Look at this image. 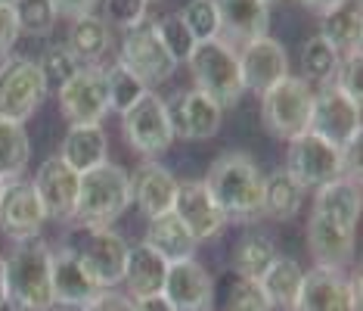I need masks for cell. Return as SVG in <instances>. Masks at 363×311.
I'll list each match as a JSON object with an SVG mask.
<instances>
[{"instance_id":"obj_1","label":"cell","mask_w":363,"mask_h":311,"mask_svg":"<svg viewBox=\"0 0 363 311\" xmlns=\"http://www.w3.org/2000/svg\"><path fill=\"white\" fill-rule=\"evenodd\" d=\"M205 187L227 221L252 224L264 218V175L249 153L233 150L218 156L208 168Z\"/></svg>"},{"instance_id":"obj_2","label":"cell","mask_w":363,"mask_h":311,"mask_svg":"<svg viewBox=\"0 0 363 311\" xmlns=\"http://www.w3.org/2000/svg\"><path fill=\"white\" fill-rule=\"evenodd\" d=\"M50 258L53 252L40 240L16 243L6 265V305L16 311H50L53 308V286H50Z\"/></svg>"},{"instance_id":"obj_3","label":"cell","mask_w":363,"mask_h":311,"mask_svg":"<svg viewBox=\"0 0 363 311\" xmlns=\"http://www.w3.org/2000/svg\"><path fill=\"white\" fill-rule=\"evenodd\" d=\"M130 206V178L125 168L103 162V165L90 168L81 175L78 184V202L72 221L81 231H94V227H109L121 212Z\"/></svg>"},{"instance_id":"obj_4","label":"cell","mask_w":363,"mask_h":311,"mask_svg":"<svg viewBox=\"0 0 363 311\" xmlns=\"http://www.w3.org/2000/svg\"><path fill=\"white\" fill-rule=\"evenodd\" d=\"M189 75L196 81V91L205 94L211 103H218L220 109L236 106L239 97L245 94L242 75H239V56L233 47H227L224 40H202L189 53Z\"/></svg>"},{"instance_id":"obj_5","label":"cell","mask_w":363,"mask_h":311,"mask_svg":"<svg viewBox=\"0 0 363 311\" xmlns=\"http://www.w3.org/2000/svg\"><path fill=\"white\" fill-rule=\"evenodd\" d=\"M313 91L304 78L286 75L267 94H261V121L274 137L292 141L311 125Z\"/></svg>"},{"instance_id":"obj_6","label":"cell","mask_w":363,"mask_h":311,"mask_svg":"<svg viewBox=\"0 0 363 311\" xmlns=\"http://www.w3.org/2000/svg\"><path fill=\"white\" fill-rule=\"evenodd\" d=\"M47 84L38 62L28 56H6L0 62V119L26 125L47 100Z\"/></svg>"},{"instance_id":"obj_7","label":"cell","mask_w":363,"mask_h":311,"mask_svg":"<svg viewBox=\"0 0 363 311\" xmlns=\"http://www.w3.org/2000/svg\"><path fill=\"white\" fill-rule=\"evenodd\" d=\"M360 128H363L360 106L351 103L335 84H323L320 87V94H313L311 125H308L311 134L323 137L326 143L345 150V146L360 141Z\"/></svg>"},{"instance_id":"obj_8","label":"cell","mask_w":363,"mask_h":311,"mask_svg":"<svg viewBox=\"0 0 363 311\" xmlns=\"http://www.w3.org/2000/svg\"><path fill=\"white\" fill-rule=\"evenodd\" d=\"M118 62L125 65V69L134 72L146 87L164 84V81L174 75V69H177V62L171 60V53L164 50V44L159 40L155 22H150V19H143L140 26L125 31Z\"/></svg>"},{"instance_id":"obj_9","label":"cell","mask_w":363,"mask_h":311,"mask_svg":"<svg viewBox=\"0 0 363 311\" xmlns=\"http://www.w3.org/2000/svg\"><path fill=\"white\" fill-rule=\"evenodd\" d=\"M286 171L304 187V190H308V187H323V184L345 175L342 150L333 143H326L323 137L304 131V134L289 141Z\"/></svg>"},{"instance_id":"obj_10","label":"cell","mask_w":363,"mask_h":311,"mask_svg":"<svg viewBox=\"0 0 363 311\" xmlns=\"http://www.w3.org/2000/svg\"><path fill=\"white\" fill-rule=\"evenodd\" d=\"M121 131H125V141L146 159L162 156L174 143V131H171L168 112H164V100L152 91H146L121 116Z\"/></svg>"},{"instance_id":"obj_11","label":"cell","mask_w":363,"mask_h":311,"mask_svg":"<svg viewBox=\"0 0 363 311\" xmlns=\"http://www.w3.org/2000/svg\"><path fill=\"white\" fill-rule=\"evenodd\" d=\"M295 311H360V274L317 265L304 274Z\"/></svg>"},{"instance_id":"obj_12","label":"cell","mask_w":363,"mask_h":311,"mask_svg":"<svg viewBox=\"0 0 363 311\" xmlns=\"http://www.w3.org/2000/svg\"><path fill=\"white\" fill-rule=\"evenodd\" d=\"M56 97H60V109L69 119V125H100L109 112L106 72L100 65H81L56 91Z\"/></svg>"},{"instance_id":"obj_13","label":"cell","mask_w":363,"mask_h":311,"mask_svg":"<svg viewBox=\"0 0 363 311\" xmlns=\"http://www.w3.org/2000/svg\"><path fill=\"white\" fill-rule=\"evenodd\" d=\"M84 234H87L84 246L75 249L81 268H84L87 277L100 286V290L118 286L121 277H125L128 249H130L125 243V236L115 234L112 227H94V231H84Z\"/></svg>"},{"instance_id":"obj_14","label":"cell","mask_w":363,"mask_h":311,"mask_svg":"<svg viewBox=\"0 0 363 311\" xmlns=\"http://www.w3.org/2000/svg\"><path fill=\"white\" fill-rule=\"evenodd\" d=\"M47 224V212L40 206L35 187L26 178L4 184L0 193V234L10 236L13 243L38 240Z\"/></svg>"},{"instance_id":"obj_15","label":"cell","mask_w":363,"mask_h":311,"mask_svg":"<svg viewBox=\"0 0 363 311\" xmlns=\"http://www.w3.org/2000/svg\"><path fill=\"white\" fill-rule=\"evenodd\" d=\"M218 13V40L227 47H249L267 35L270 6L264 0H211Z\"/></svg>"},{"instance_id":"obj_16","label":"cell","mask_w":363,"mask_h":311,"mask_svg":"<svg viewBox=\"0 0 363 311\" xmlns=\"http://www.w3.org/2000/svg\"><path fill=\"white\" fill-rule=\"evenodd\" d=\"M164 112L174 137L184 141H208L220 131V116H224V109L199 91H177L164 103Z\"/></svg>"},{"instance_id":"obj_17","label":"cell","mask_w":363,"mask_h":311,"mask_svg":"<svg viewBox=\"0 0 363 311\" xmlns=\"http://www.w3.org/2000/svg\"><path fill=\"white\" fill-rule=\"evenodd\" d=\"M239 56V75H242V87L252 94H267L277 81L289 75V56L277 38L264 35L252 40L249 47L236 53Z\"/></svg>"},{"instance_id":"obj_18","label":"cell","mask_w":363,"mask_h":311,"mask_svg":"<svg viewBox=\"0 0 363 311\" xmlns=\"http://www.w3.org/2000/svg\"><path fill=\"white\" fill-rule=\"evenodd\" d=\"M78 184H81V175L65 165L60 156L44 159V165L38 168L35 181H31L47 218H56V221H72V215H75Z\"/></svg>"},{"instance_id":"obj_19","label":"cell","mask_w":363,"mask_h":311,"mask_svg":"<svg viewBox=\"0 0 363 311\" xmlns=\"http://www.w3.org/2000/svg\"><path fill=\"white\" fill-rule=\"evenodd\" d=\"M171 212L186 224V231L193 234L196 243H205V240H211V236H218L227 224L224 212L211 200L205 181H180L177 200H174V209Z\"/></svg>"},{"instance_id":"obj_20","label":"cell","mask_w":363,"mask_h":311,"mask_svg":"<svg viewBox=\"0 0 363 311\" xmlns=\"http://www.w3.org/2000/svg\"><path fill=\"white\" fill-rule=\"evenodd\" d=\"M162 293L174 311H211L214 305V280L196 258L168 265Z\"/></svg>"},{"instance_id":"obj_21","label":"cell","mask_w":363,"mask_h":311,"mask_svg":"<svg viewBox=\"0 0 363 311\" xmlns=\"http://www.w3.org/2000/svg\"><path fill=\"white\" fill-rule=\"evenodd\" d=\"M50 286H53V305L60 308H84L100 296V286L87 277V271L81 268V261L75 256V249L65 246L60 252H53L50 258Z\"/></svg>"},{"instance_id":"obj_22","label":"cell","mask_w":363,"mask_h":311,"mask_svg":"<svg viewBox=\"0 0 363 311\" xmlns=\"http://www.w3.org/2000/svg\"><path fill=\"white\" fill-rule=\"evenodd\" d=\"M177 184L180 181L164 165L143 162L134 171V178H130V202H137V209L150 221L159 215H168L177 200Z\"/></svg>"},{"instance_id":"obj_23","label":"cell","mask_w":363,"mask_h":311,"mask_svg":"<svg viewBox=\"0 0 363 311\" xmlns=\"http://www.w3.org/2000/svg\"><path fill=\"white\" fill-rule=\"evenodd\" d=\"M354 227H345L338 221H329L323 215H313L308 221V249L320 268H335L342 271L354 258Z\"/></svg>"},{"instance_id":"obj_24","label":"cell","mask_w":363,"mask_h":311,"mask_svg":"<svg viewBox=\"0 0 363 311\" xmlns=\"http://www.w3.org/2000/svg\"><path fill=\"white\" fill-rule=\"evenodd\" d=\"M360 178L342 175L335 181H329L323 187H317L313 193V215H323L329 221H338L345 227L357 231V218H360Z\"/></svg>"},{"instance_id":"obj_25","label":"cell","mask_w":363,"mask_h":311,"mask_svg":"<svg viewBox=\"0 0 363 311\" xmlns=\"http://www.w3.org/2000/svg\"><path fill=\"white\" fill-rule=\"evenodd\" d=\"M320 38L338 56L360 50V40H363V4L360 0H342V4H335L333 10H326L320 16Z\"/></svg>"},{"instance_id":"obj_26","label":"cell","mask_w":363,"mask_h":311,"mask_svg":"<svg viewBox=\"0 0 363 311\" xmlns=\"http://www.w3.org/2000/svg\"><path fill=\"white\" fill-rule=\"evenodd\" d=\"M164 277H168V261L162 256H155L146 243L128 249V265H125V277H121V283L130 293L128 299L159 296L164 290Z\"/></svg>"},{"instance_id":"obj_27","label":"cell","mask_w":363,"mask_h":311,"mask_svg":"<svg viewBox=\"0 0 363 311\" xmlns=\"http://www.w3.org/2000/svg\"><path fill=\"white\" fill-rule=\"evenodd\" d=\"M146 246L155 256H162L168 265H177V261L193 258L199 243L193 240V234L186 231L184 221L174 212H168V215H159L150 221V227H146Z\"/></svg>"},{"instance_id":"obj_28","label":"cell","mask_w":363,"mask_h":311,"mask_svg":"<svg viewBox=\"0 0 363 311\" xmlns=\"http://www.w3.org/2000/svg\"><path fill=\"white\" fill-rule=\"evenodd\" d=\"M106 150H109V143H106V131L100 125H69V134H65V141H62L60 159L72 171L84 175V171L103 165Z\"/></svg>"},{"instance_id":"obj_29","label":"cell","mask_w":363,"mask_h":311,"mask_svg":"<svg viewBox=\"0 0 363 311\" xmlns=\"http://www.w3.org/2000/svg\"><path fill=\"white\" fill-rule=\"evenodd\" d=\"M301 280H304V271H301L298 261L277 256L267 265V271L258 277V286H261L264 296H267L270 308L295 311V302H298V293H301Z\"/></svg>"},{"instance_id":"obj_30","label":"cell","mask_w":363,"mask_h":311,"mask_svg":"<svg viewBox=\"0 0 363 311\" xmlns=\"http://www.w3.org/2000/svg\"><path fill=\"white\" fill-rule=\"evenodd\" d=\"M72 56L81 62V65H100V60L109 53L112 47V31H109V22L100 19V16H81V19L72 22L69 28V44Z\"/></svg>"},{"instance_id":"obj_31","label":"cell","mask_w":363,"mask_h":311,"mask_svg":"<svg viewBox=\"0 0 363 311\" xmlns=\"http://www.w3.org/2000/svg\"><path fill=\"white\" fill-rule=\"evenodd\" d=\"M277 258V246L264 231H249L233 246V271L242 280H258L267 265Z\"/></svg>"},{"instance_id":"obj_32","label":"cell","mask_w":363,"mask_h":311,"mask_svg":"<svg viewBox=\"0 0 363 311\" xmlns=\"http://www.w3.org/2000/svg\"><path fill=\"white\" fill-rule=\"evenodd\" d=\"M28 159H31V143L26 125L0 119V181L4 184L19 181L22 171L28 168Z\"/></svg>"},{"instance_id":"obj_33","label":"cell","mask_w":363,"mask_h":311,"mask_svg":"<svg viewBox=\"0 0 363 311\" xmlns=\"http://www.w3.org/2000/svg\"><path fill=\"white\" fill-rule=\"evenodd\" d=\"M301 200H304V187L286 168L264 178V215L277 221H289L301 209Z\"/></svg>"},{"instance_id":"obj_34","label":"cell","mask_w":363,"mask_h":311,"mask_svg":"<svg viewBox=\"0 0 363 311\" xmlns=\"http://www.w3.org/2000/svg\"><path fill=\"white\" fill-rule=\"evenodd\" d=\"M103 72H106V97H109V109H115L118 116H125L130 106L150 91V87H146L130 69H125L121 62H115L112 69H103Z\"/></svg>"},{"instance_id":"obj_35","label":"cell","mask_w":363,"mask_h":311,"mask_svg":"<svg viewBox=\"0 0 363 311\" xmlns=\"http://www.w3.org/2000/svg\"><path fill=\"white\" fill-rule=\"evenodd\" d=\"M13 13H16L19 31L22 35H31V38H47L56 26L53 0H16Z\"/></svg>"},{"instance_id":"obj_36","label":"cell","mask_w":363,"mask_h":311,"mask_svg":"<svg viewBox=\"0 0 363 311\" xmlns=\"http://www.w3.org/2000/svg\"><path fill=\"white\" fill-rule=\"evenodd\" d=\"M335 65H338V53L320 35H313V38L304 40V47H301V69H304V75H308L311 81L329 84L333 75H335Z\"/></svg>"},{"instance_id":"obj_37","label":"cell","mask_w":363,"mask_h":311,"mask_svg":"<svg viewBox=\"0 0 363 311\" xmlns=\"http://www.w3.org/2000/svg\"><path fill=\"white\" fill-rule=\"evenodd\" d=\"M38 69H40V75H44L47 91H60L65 81L81 69V62L72 56V50L65 44H50L44 53H40Z\"/></svg>"},{"instance_id":"obj_38","label":"cell","mask_w":363,"mask_h":311,"mask_svg":"<svg viewBox=\"0 0 363 311\" xmlns=\"http://www.w3.org/2000/svg\"><path fill=\"white\" fill-rule=\"evenodd\" d=\"M155 31H159V40L164 44V50L171 53V60L174 62H186L189 60L196 40H193L189 28L184 26V19H180L177 13H171V16H164L162 22H155Z\"/></svg>"},{"instance_id":"obj_39","label":"cell","mask_w":363,"mask_h":311,"mask_svg":"<svg viewBox=\"0 0 363 311\" xmlns=\"http://www.w3.org/2000/svg\"><path fill=\"white\" fill-rule=\"evenodd\" d=\"M177 16L184 19V26L189 28V35H193L196 44L218 38V13H214L211 0H189Z\"/></svg>"},{"instance_id":"obj_40","label":"cell","mask_w":363,"mask_h":311,"mask_svg":"<svg viewBox=\"0 0 363 311\" xmlns=\"http://www.w3.org/2000/svg\"><path fill=\"white\" fill-rule=\"evenodd\" d=\"M360 75H363V53L354 50L348 56H338V65H335V75L329 84H335L338 91L348 97L351 103H363V84H360Z\"/></svg>"},{"instance_id":"obj_41","label":"cell","mask_w":363,"mask_h":311,"mask_svg":"<svg viewBox=\"0 0 363 311\" xmlns=\"http://www.w3.org/2000/svg\"><path fill=\"white\" fill-rule=\"evenodd\" d=\"M224 311H274V308H270L267 296L261 293L258 280H242V277H236Z\"/></svg>"},{"instance_id":"obj_42","label":"cell","mask_w":363,"mask_h":311,"mask_svg":"<svg viewBox=\"0 0 363 311\" xmlns=\"http://www.w3.org/2000/svg\"><path fill=\"white\" fill-rule=\"evenodd\" d=\"M150 0H106V19L118 28H134L146 19Z\"/></svg>"},{"instance_id":"obj_43","label":"cell","mask_w":363,"mask_h":311,"mask_svg":"<svg viewBox=\"0 0 363 311\" xmlns=\"http://www.w3.org/2000/svg\"><path fill=\"white\" fill-rule=\"evenodd\" d=\"M16 38H19V26H16L13 6L0 4V60H6V56H10Z\"/></svg>"},{"instance_id":"obj_44","label":"cell","mask_w":363,"mask_h":311,"mask_svg":"<svg viewBox=\"0 0 363 311\" xmlns=\"http://www.w3.org/2000/svg\"><path fill=\"white\" fill-rule=\"evenodd\" d=\"M81 311H130V299L121 296V293H115V290H103L100 296Z\"/></svg>"},{"instance_id":"obj_45","label":"cell","mask_w":363,"mask_h":311,"mask_svg":"<svg viewBox=\"0 0 363 311\" xmlns=\"http://www.w3.org/2000/svg\"><path fill=\"white\" fill-rule=\"evenodd\" d=\"M100 0H53V10L56 16H65V19H81V16H90L96 10Z\"/></svg>"},{"instance_id":"obj_46","label":"cell","mask_w":363,"mask_h":311,"mask_svg":"<svg viewBox=\"0 0 363 311\" xmlns=\"http://www.w3.org/2000/svg\"><path fill=\"white\" fill-rule=\"evenodd\" d=\"M130 311H174V305L164 299V293H159V296L130 299Z\"/></svg>"},{"instance_id":"obj_47","label":"cell","mask_w":363,"mask_h":311,"mask_svg":"<svg viewBox=\"0 0 363 311\" xmlns=\"http://www.w3.org/2000/svg\"><path fill=\"white\" fill-rule=\"evenodd\" d=\"M301 6H308L311 13H317V16H323L326 10H333L335 4H342V0H298Z\"/></svg>"},{"instance_id":"obj_48","label":"cell","mask_w":363,"mask_h":311,"mask_svg":"<svg viewBox=\"0 0 363 311\" xmlns=\"http://www.w3.org/2000/svg\"><path fill=\"white\" fill-rule=\"evenodd\" d=\"M6 308V265H4V256H0V311Z\"/></svg>"},{"instance_id":"obj_49","label":"cell","mask_w":363,"mask_h":311,"mask_svg":"<svg viewBox=\"0 0 363 311\" xmlns=\"http://www.w3.org/2000/svg\"><path fill=\"white\" fill-rule=\"evenodd\" d=\"M0 4H6V6H13V4H16V0H0Z\"/></svg>"},{"instance_id":"obj_50","label":"cell","mask_w":363,"mask_h":311,"mask_svg":"<svg viewBox=\"0 0 363 311\" xmlns=\"http://www.w3.org/2000/svg\"><path fill=\"white\" fill-rule=\"evenodd\" d=\"M264 4H267V6H274V4H279V0H264Z\"/></svg>"},{"instance_id":"obj_51","label":"cell","mask_w":363,"mask_h":311,"mask_svg":"<svg viewBox=\"0 0 363 311\" xmlns=\"http://www.w3.org/2000/svg\"><path fill=\"white\" fill-rule=\"evenodd\" d=\"M56 311H72V308H56Z\"/></svg>"},{"instance_id":"obj_52","label":"cell","mask_w":363,"mask_h":311,"mask_svg":"<svg viewBox=\"0 0 363 311\" xmlns=\"http://www.w3.org/2000/svg\"><path fill=\"white\" fill-rule=\"evenodd\" d=\"M0 193H4V181H0Z\"/></svg>"}]
</instances>
